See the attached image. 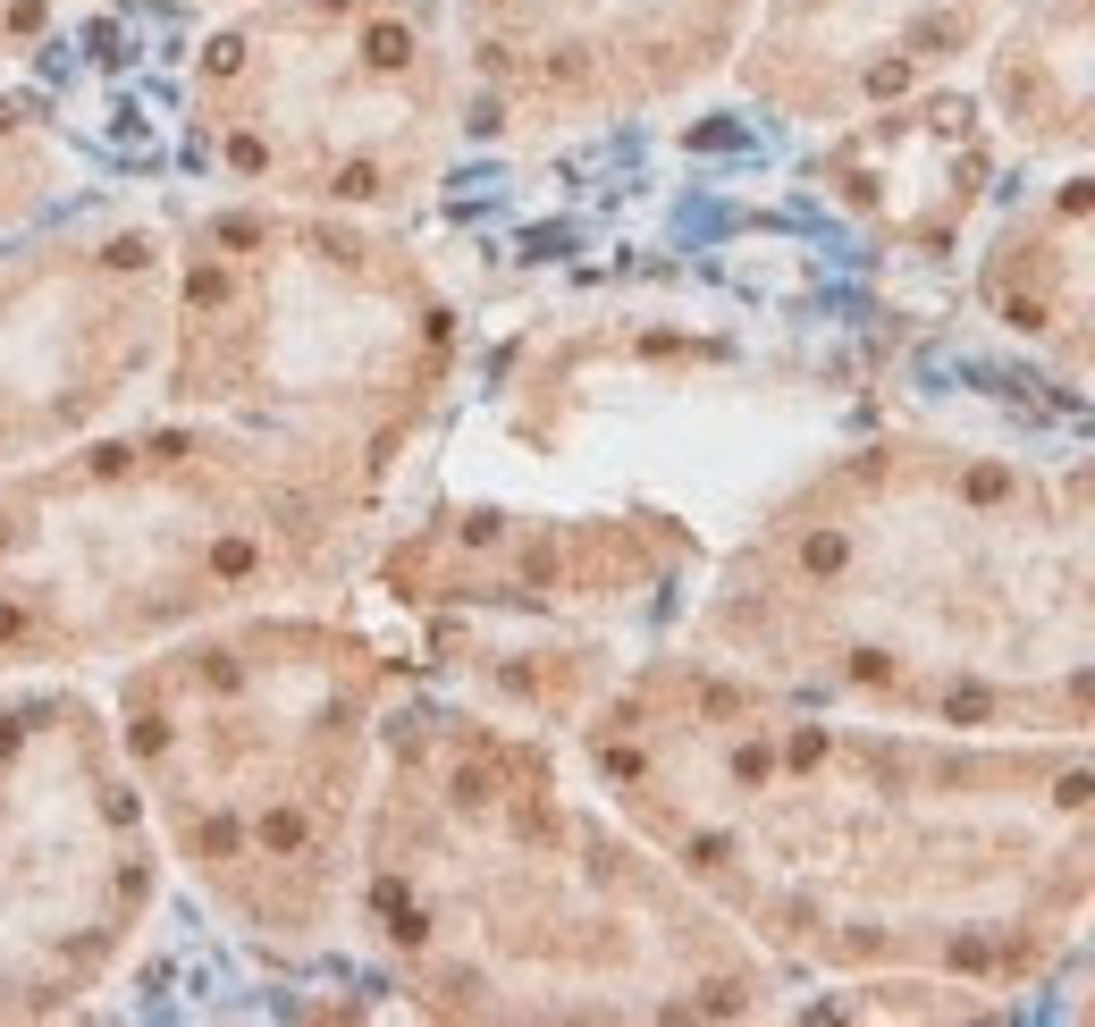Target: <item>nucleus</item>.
Returning a JSON list of instances; mask_svg holds the SVG:
<instances>
[{
	"mask_svg": "<svg viewBox=\"0 0 1095 1027\" xmlns=\"http://www.w3.org/2000/svg\"><path fill=\"white\" fill-rule=\"evenodd\" d=\"M1011 0H768L733 85L784 127H843L877 101L969 77Z\"/></svg>",
	"mask_w": 1095,
	"mask_h": 1027,
	"instance_id": "nucleus-5",
	"label": "nucleus"
},
{
	"mask_svg": "<svg viewBox=\"0 0 1095 1027\" xmlns=\"http://www.w3.org/2000/svg\"><path fill=\"white\" fill-rule=\"evenodd\" d=\"M354 893L404 994L447 1019H759L784 977L481 707L404 716L380 742Z\"/></svg>",
	"mask_w": 1095,
	"mask_h": 1027,
	"instance_id": "nucleus-3",
	"label": "nucleus"
},
{
	"mask_svg": "<svg viewBox=\"0 0 1095 1027\" xmlns=\"http://www.w3.org/2000/svg\"><path fill=\"white\" fill-rule=\"evenodd\" d=\"M607 809L784 977L1054 994L1095 901V742L809 700L708 648L624 666L574 724Z\"/></svg>",
	"mask_w": 1095,
	"mask_h": 1027,
	"instance_id": "nucleus-1",
	"label": "nucleus"
},
{
	"mask_svg": "<svg viewBox=\"0 0 1095 1027\" xmlns=\"http://www.w3.org/2000/svg\"><path fill=\"white\" fill-rule=\"evenodd\" d=\"M969 94L1019 177L1095 160V0H1011L969 59Z\"/></svg>",
	"mask_w": 1095,
	"mask_h": 1027,
	"instance_id": "nucleus-8",
	"label": "nucleus"
},
{
	"mask_svg": "<svg viewBox=\"0 0 1095 1027\" xmlns=\"http://www.w3.org/2000/svg\"><path fill=\"white\" fill-rule=\"evenodd\" d=\"M1054 1010L1062 1019H1095V901H1087V927H1078L1070 969L1054 977Z\"/></svg>",
	"mask_w": 1095,
	"mask_h": 1027,
	"instance_id": "nucleus-9",
	"label": "nucleus"
},
{
	"mask_svg": "<svg viewBox=\"0 0 1095 1027\" xmlns=\"http://www.w3.org/2000/svg\"><path fill=\"white\" fill-rule=\"evenodd\" d=\"M827 135L834 144L818 160V177L893 253H969L978 228L995 219V203L1019 186V169L1003 153V135L986 127L969 77L877 101V110L843 118Z\"/></svg>",
	"mask_w": 1095,
	"mask_h": 1027,
	"instance_id": "nucleus-6",
	"label": "nucleus"
},
{
	"mask_svg": "<svg viewBox=\"0 0 1095 1027\" xmlns=\"http://www.w3.org/2000/svg\"><path fill=\"white\" fill-rule=\"evenodd\" d=\"M969 312L1028 371L1095 404V160L1019 177L969 245Z\"/></svg>",
	"mask_w": 1095,
	"mask_h": 1027,
	"instance_id": "nucleus-7",
	"label": "nucleus"
},
{
	"mask_svg": "<svg viewBox=\"0 0 1095 1027\" xmlns=\"http://www.w3.org/2000/svg\"><path fill=\"white\" fill-rule=\"evenodd\" d=\"M692 648L868 716L1095 742V438H860L725 556Z\"/></svg>",
	"mask_w": 1095,
	"mask_h": 1027,
	"instance_id": "nucleus-2",
	"label": "nucleus"
},
{
	"mask_svg": "<svg viewBox=\"0 0 1095 1027\" xmlns=\"http://www.w3.org/2000/svg\"><path fill=\"white\" fill-rule=\"evenodd\" d=\"M768 0H456L472 118L574 135L666 110L742 59Z\"/></svg>",
	"mask_w": 1095,
	"mask_h": 1027,
	"instance_id": "nucleus-4",
	"label": "nucleus"
}]
</instances>
